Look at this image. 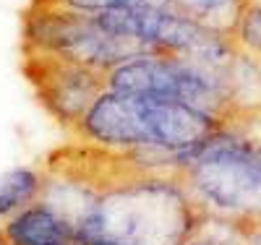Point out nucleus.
Returning <instances> with one entry per match:
<instances>
[{
    "label": "nucleus",
    "instance_id": "obj_3",
    "mask_svg": "<svg viewBox=\"0 0 261 245\" xmlns=\"http://www.w3.org/2000/svg\"><path fill=\"white\" fill-rule=\"evenodd\" d=\"M178 177L206 219L227 222L243 235L261 222V146L230 133V125L217 130Z\"/></svg>",
    "mask_w": 261,
    "mask_h": 245
},
{
    "label": "nucleus",
    "instance_id": "obj_8",
    "mask_svg": "<svg viewBox=\"0 0 261 245\" xmlns=\"http://www.w3.org/2000/svg\"><path fill=\"white\" fill-rule=\"evenodd\" d=\"M225 99H227L230 120L261 113V58L258 55L243 47H235V55L225 71Z\"/></svg>",
    "mask_w": 261,
    "mask_h": 245
},
{
    "label": "nucleus",
    "instance_id": "obj_5",
    "mask_svg": "<svg viewBox=\"0 0 261 245\" xmlns=\"http://www.w3.org/2000/svg\"><path fill=\"white\" fill-rule=\"evenodd\" d=\"M21 50L58 55L99 73H107L118 63L146 52L134 39L107 32L94 16L50 6L27 8Z\"/></svg>",
    "mask_w": 261,
    "mask_h": 245
},
{
    "label": "nucleus",
    "instance_id": "obj_10",
    "mask_svg": "<svg viewBox=\"0 0 261 245\" xmlns=\"http://www.w3.org/2000/svg\"><path fill=\"white\" fill-rule=\"evenodd\" d=\"M45 190V170L24 165V167H13L8 172L0 175V222L13 216L24 206L34 204L42 198Z\"/></svg>",
    "mask_w": 261,
    "mask_h": 245
},
{
    "label": "nucleus",
    "instance_id": "obj_11",
    "mask_svg": "<svg viewBox=\"0 0 261 245\" xmlns=\"http://www.w3.org/2000/svg\"><path fill=\"white\" fill-rule=\"evenodd\" d=\"M32 6L65 8L86 16L107 11H136V8H172V0H32Z\"/></svg>",
    "mask_w": 261,
    "mask_h": 245
},
{
    "label": "nucleus",
    "instance_id": "obj_13",
    "mask_svg": "<svg viewBox=\"0 0 261 245\" xmlns=\"http://www.w3.org/2000/svg\"><path fill=\"white\" fill-rule=\"evenodd\" d=\"M246 245H261V222H256V225L246 232Z\"/></svg>",
    "mask_w": 261,
    "mask_h": 245
},
{
    "label": "nucleus",
    "instance_id": "obj_6",
    "mask_svg": "<svg viewBox=\"0 0 261 245\" xmlns=\"http://www.w3.org/2000/svg\"><path fill=\"white\" fill-rule=\"evenodd\" d=\"M21 71L37 102L65 133H71L105 89V73L47 52L21 50Z\"/></svg>",
    "mask_w": 261,
    "mask_h": 245
},
{
    "label": "nucleus",
    "instance_id": "obj_4",
    "mask_svg": "<svg viewBox=\"0 0 261 245\" xmlns=\"http://www.w3.org/2000/svg\"><path fill=\"white\" fill-rule=\"evenodd\" d=\"M105 89L149 99H172L230 125L225 81L183 55L141 52L105 73Z\"/></svg>",
    "mask_w": 261,
    "mask_h": 245
},
{
    "label": "nucleus",
    "instance_id": "obj_7",
    "mask_svg": "<svg viewBox=\"0 0 261 245\" xmlns=\"http://www.w3.org/2000/svg\"><path fill=\"white\" fill-rule=\"evenodd\" d=\"M0 245H81L73 222L45 198L0 222Z\"/></svg>",
    "mask_w": 261,
    "mask_h": 245
},
{
    "label": "nucleus",
    "instance_id": "obj_12",
    "mask_svg": "<svg viewBox=\"0 0 261 245\" xmlns=\"http://www.w3.org/2000/svg\"><path fill=\"white\" fill-rule=\"evenodd\" d=\"M232 39L238 42V47H243L261 58V3H253V0L248 3L241 21H238Z\"/></svg>",
    "mask_w": 261,
    "mask_h": 245
},
{
    "label": "nucleus",
    "instance_id": "obj_1",
    "mask_svg": "<svg viewBox=\"0 0 261 245\" xmlns=\"http://www.w3.org/2000/svg\"><path fill=\"white\" fill-rule=\"evenodd\" d=\"M204 219L178 172H139L99 188L73 227L81 245H186Z\"/></svg>",
    "mask_w": 261,
    "mask_h": 245
},
{
    "label": "nucleus",
    "instance_id": "obj_9",
    "mask_svg": "<svg viewBox=\"0 0 261 245\" xmlns=\"http://www.w3.org/2000/svg\"><path fill=\"white\" fill-rule=\"evenodd\" d=\"M251 0H172V11L191 18L201 29L232 37Z\"/></svg>",
    "mask_w": 261,
    "mask_h": 245
},
{
    "label": "nucleus",
    "instance_id": "obj_2",
    "mask_svg": "<svg viewBox=\"0 0 261 245\" xmlns=\"http://www.w3.org/2000/svg\"><path fill=\"white\" fill-rule=\"evenodd\" d=\"M227 123L172 99H149L102 89L68 133L76 141L107 149H160L188 159Z\"/></svg>",
    "mask_w": 261,
    "mask_h": 245
}]
</instances>
